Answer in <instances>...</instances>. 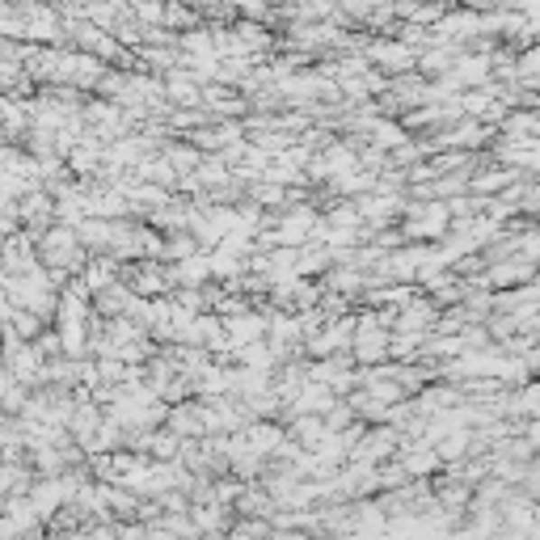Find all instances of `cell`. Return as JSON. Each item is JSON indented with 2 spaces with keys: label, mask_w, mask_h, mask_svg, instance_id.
<instances>
[{
  "label": "cell",
  "mask_w": 540,
  "mask_h": 540,
  "mask_svg": "<svg viewBox=\"0 0 540 540\" xmlns=\"http://www.w3.org/2000/svg\"><path fill=\"white\" fill-rule=\"evenodd\" d=\"M262 334H266V321H262V317H232L228 321V338L237 350L249 347V342H262Z\"/></svg>",
  "instance_id": "obj_3"
},
{
  "label": "cell",
  "mask_w": 540,
  "mask_h": 540,
  "mask_svg": "<svg viewBox=\"0 0 540 540\" xmlns=\"http://www.w3.org/2000/svg\"><path fill=\"white\" fill-rule=\"evenodd\" d=\"M350 347H355V359L359 363H376L388 355V334L380 325L368 317V321H355V338H350Z\"/></svg>",
  "instance_id": "obj_1"
},
{
  "label": "cell",
  "mask_w": 540,
  "mask_h": 540,
  "mask_svg": "<svg viewBox=\"0 0 540 540\" xmlns=\"http://www.w3.org/2000/svg\"><path fill=\"white\" fill-rule=\"evenodd\" d=\"M207 275H211V262L207 257H186V262H178V279L182 284H207Z\"/></svg>",
  "instance_id": "obj_8"
},
{
  "label": "cell",
  "mask_w": 540,
  "mask_h": 540,
  "mask_svg": "<svg viewBox=\"0 0 540 540\" xmlns=\"http://www.w3.org/2000/svg\"><path fill=\"white\" fill-rule=\"evenodd\" d=\"M372 60H380L385 68H393V72H401V68H410L414 64V51H405V47H372Z\"/></svg>",
  "instance_id": "obj_7"
},
{
  "label": "cell",
  "mask_w": 540,
  "mask_h": 540,
  "mask_svg": "<svg viewBox=\"0 0 540 540\" xmlns=\"http://www.w3.org/2000/svg\"><path fill=\"white\" fill-rule=\"evenodd\" d=\"M9 321H14V338H34V334H39V325H42L34 312H22V309H14Z\"/></svg>",
  "instance_id": "obj_10"
},
{
  "label": "cell",
  "mask_w": 540,
  "mask_h": 540,
  "mask_svg": "<svg viewBox=\"0 0 540 540\" xmlns=\"http://www.w3.org/2000/svg\"><path fill=\"white\" fill-rule=\"evenodd\" d=\"M435 464H439L435 452H410V456H405V477H410V473H426V469H435Z\"/></svg>",
  "instance_id": "obj_11"
},
{
  "label": "cell",
  "mask_w": 540,
  "mask_h": 540,
  "mask_svg": "<svg viewBox=\"0 0 540 540\" xmlns=\"http://www.w3.org/2000/svg\"><path fill=\"white\" fill-rule=\"evenodd\" d=\"M224 524V511H219L216 502H207V507H199V511H194V532H216V527Z\"/></svg>",
  "instance_id": "obj_9"
},
{
  "label": "cell",
  "mask_w": 540,
  "mask_h": 540,
  "mask_svg": "<svg viewBox=\"0 0 540 540\" xmlns=\"http://www.w3.org/2000/svg\"><path fill=\"white\" fill-rule=\"evenodd\" d=\"M443 228H448V203H431L426 216L418 219V224H410L414 237H439Z\"/></svg>",
  "instance_id": "obj_5"
},
{
  "label": "cell",
  "mask_w": 540,
  "mask_h": 540,
  "mask_svg": "<svg viewBox=\"0 0 540 540\" xmlns=\"http://www.w3.org/2000/svg\"><path fill=\"white\" fill-rule=\"evenodd\" d=\"M292 435H296L300 443H304V448H317V443H321V439L330 435V431H325L321 418H309V414H304V418H296V426H292Z\"/></svg>",
  "instance_id": "obj_6"
},
{
  "label": "cell",
  "mask_w": 540,
  "mask_h": 540,
  "mask_svg": "<svg viewBox=\"0 0 540 540\" xmlns=\"http://www.w3.org/2000/svg\"><path fill=\"white\" fill-rule=\"evenodd\" d=\"M368 127H372V135H376L380 144H401V140H405V131H401L397 123H376V118H372Z\"/></svg>",
  "instance_id": "obj_12"
},
{
  "label": "cell",
  "mask_w": 540,
  "mask_h": 540,
  "mask_svg": "<svg viewBox=\"0 0 540 540\" xmlns=\"http://www.w3.org/2000/svg\"><path fill=\"white\" fill-rule=\"evenodd\" d=\"M536 60H540V55H536V51H527V55H524V60H519V77H524V80H527V85H532V77H536Z\"/></svg>",
  "instance_id": "obj_15"
},
{
  "label": "cell",
  "mask_w": 540,
  "mask_h": 540,
  "mask_svg": "<svg viewBox=\"0 0 540 540\" xmlns=\"http://www.w3.org/2000/svg\"><path fill=\"white\" fill-rule=\"evenodd\" d=\"M140 448H148L156 461H173L182 452V439L173 431H156V435H140Z\"/></svg>",
  "instance_id": "obj_4"
},
{
  "label": "cell",
  "mask_w": 540,
  "mask_h": 540,
  "mask_svg": "<svg viewBox=\"0 0 540 540\" xmlns=\"http://www.w3.org/2000/svg\"><path fill=\"white\" fill-rule=\"evenodd\" d=\"M275 540H304V536H275Z\"/></svg>",
  "instance_id": "obj_16"
},
{
  "label": "cell",
  "mask_w": 540,
  "mask_h": 540,
  "mask_svg": "<svg viewBox=\"0 0 540 540\" xmlns=\"http://www.w3.org/2000/svg\"><path fill=\"white\" fill-rule=\"evenodd\" d=\"M532 270H527V262L524 266H494V275H489V284H519V279H527Z\"/></svg>",
  "instance_id": "obj_13"
},
{
  "label": "cell",
  "mask_w": 540,
  "mask_h": 540,
  "mask_svg": "<svg viewBox=\"0 0 540 540\" xmlns=\"http://www.w3.org/2000/svg\"><path fill=\"white\" fill-rule=\"evenodd\" d=\"M77 232L72 228H51L47 237H39V249H42V257L51 262V266H77L80 262V254H77Z\"/></svg>",
  "instance_id": "obj_2"
},
{
  "label": "cell",
  "mask_w": 540,
  "mask_h": 540,
  "mask_svg": "<svg viewBox=\"0 0 540 540\" xmlns=\"http://www.w3.org/2000/svg\"><path fill=\"white\" fill-rule=\"evenodd\" d=\"M511 182V169H498V173H486V178L473 182V191H494V186H507Z\"/></svg>",
  "instance_id": "obj_14"
}]
</instances>
